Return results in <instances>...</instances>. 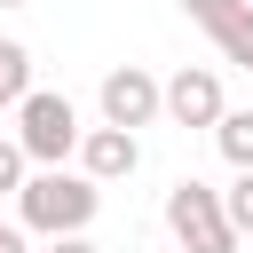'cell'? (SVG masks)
Wrapping results in <instances>:
<instances>
[{"label":"cell","mask_w":253,"mask_h":253,"mask_svg":"<svg viewBox=\"0 0 253 253\" xmlns=\"http://www.w3.org/2000/svg\"><path fill=\"white\" fill-rule=\"evenodd\" d=\"M0 111H8V103H0Z\"/></svg>","instance_id":"16"},{"label":"cell","mask_w":253,"mask_h":253,"mask_svg":"<svg viewBox=\"0 0 253 253\" xmlns=\"http://www.w3.org/2000/svg\"><path fill=\"white\" fill-rule=\"evenodd\" d=\"M0 8H32V0H0Z\"/></svg>","instance_id":"15"},{"label":"cell","mask_w":253,"mask_h":253,"mask_svg":"<svg viewBox=\"0 0 253 253\" xmlns=\"http://www.w3.org/2000/svg\"><path fill=\"white\" fill-rule=\"evenodd\" d=\"M213 47H221L229 63H245V71H253V0H237V8L213 24Z\"/></svg>","instance_id":"7"},{"label":"cell","mask_w":253,"mask_h":253,"mask_svg":"<svg viewBox=\"0 0 253 253\" xmlns=\"http://www.w3.org/2000/svg\"><path fill=\"white\" fill-rule=\"evenodd\" d=\"M166 229H174V245L182 253H237L245 237L229 229V213H221V190H206V182H174L166 190Z\"/></svg>","instance_id":"3"},{"label":"cell","mask_w":253,"mask_h":253,"mask_svg":"<svg viewBox=\"0 0 253 253\" xmlns=\"http://www.w3.org/2000/svg\"><path fill=\"white\" fill-rule=\"evenodd\" d=\"M47 253H103V245H87V229H55V237H47Z\"/></svg>","instance_id":"13"},{"label":"cell","mask_w":253,"mask_h":253,"mask_svg":"<svg viewBox=\"0 0 253 253\" xmlns=\"http://www.w3.org/2000/svg\"><path fill=\"white\" fill-rule=\"evenodd\" d=\"M16 142L32 166H63L79 150V103L55 95V87H24L16 95Z\"/></svg>","instance_id":"2"},{"label":"cell","mask_w":253,"mask_h":253,"mask_svg":"<svg viewBox=\"0 0 253 253\" xmlns=\"http://www.w3.org/2000/svg\"><path fill=\"white\" fill-rule=\"evenodd\" d=\"M158 111H166L174 126H213V119H221V79H213L206 63H182L174 79H158Z\"/></svg>","instance_id":"4"},{"label":"cell","mask_w":253,"mask_h":253,"mask_svg":"<svg viewBox=\"0 0 253 253\" xmlns=\"http://www.w3.org/2000/svg\"><path fill=\"white\" fill-rule=\"evenodd\" d=\"M95 206H103V182H95V174L40 166V174H24V182H16V221H24V229H40V237H55V229H87V221H95Z\"/></svg>","instance_id":"1"},{"label":"cell","mask_w":253,"mask_h":253,"mask_svg":"<svg viewBox=\"0 0 253 253\" xmlns=\"http://www.w3.org/2000/svg\"><path fill=\"white\" fill-rule=\"evenodd\" d=\"M213 142H221V158H229V166H253V111H229V103H221Z\"/></svg>","instance_id":"8"},{"label":"cell","mask_w":253,"mask_h":253,"mask_svg":"<svg viewBox=\"0 0 253 253\" xmlns=\"http://www.w3.org/2000/svg\"><path fill=\"white\" fill-rule=\"evenodd\" d=\"M79 174H95V182H126L134 166H142V142H134V126H79Z\"/></svg>","instance_id":"5"},{"label":"cell","mask_w":253,"mask_h":253,"mask_svg":"<svg viewBox=\"0 0 253 253\" xmlns=\"http://www.w3.org/2000/svg\"><path fill=\"white\" fill-rule=\"evenodd\" d=\"M103 119L111 126H150L158 119V79L142 71V63H119V71H103Z\"/></svg>","instance_id":"6"},{"label":"cell","mask_w":253,"mask_h":253,"mask_svg":"<svg viewBox=\"0 0 253 253\" xmlns=\"http://www.w3.org/2000/svg\"><path fill=\"white\" fill-rule=\"evenodd\" d=\"M24 87H32V47H24V40H0V103L16 111Z\"/></svg>","instance_id":"9"},{"label":"cell","mask_w":253,"mask_h":253,"mask_svg":"<svg viewBox=\"0 0 253 253\" xmlns=\"http://www.w3.org/2000/svg\"><path fill=\"white\" fill-rule=\"evenodd\" d=\"M0 253H32L24 245V221H0Z\"/></svg>","instance_id":"14"},{"label":"cell","mask_w":253,"mask_h":253,"mask_svg":"<svg viewBox=\"0 0 253 253\" xmlns=\"http://www.w3.org/2000/svg\"><path fill=\"white\" fill-rule=\"evenodd\" d=\"M229 8H237V0H182V16H190V24H198V32H213V24H221V16H229Z\"/></svg>","instance_id":"12"},{"label":"cell","mask_w":253,"mask_h":253,"mask_svg":"<svg viewBox=\"0 0 253 253\" xmlns=\"http://www.w3.org/2000/svg\"><path fill=\"white\" fill-rule=\"evenodd\" d=\"M221 213H229L237 237H253V166H237V182L221 190Z\"/></svg>","instance_id":"10"},{"label":"cell","mask_w":253,"mask_h":253,"mask_svg":"<svg viewBox=\"0 0 253 253\" xmlns=\"http://www.w3.org/2000/svg\"><path fill=\"white\" fill-rule=\"evenodd\" d=\"M24 166H32V158H24V142H16V134H0V198H16Z\"/></svg>","instance_id":"11"}]
</instances>
